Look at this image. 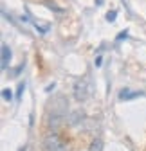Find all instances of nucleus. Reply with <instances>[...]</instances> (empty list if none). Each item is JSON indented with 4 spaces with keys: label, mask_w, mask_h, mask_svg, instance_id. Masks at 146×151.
Listing matches in <instances>:
<instances>
[{
    "label": "nucleus",
    "mask_w": 146,
    "mask_h": 151,
    "mask_svg": "<svg viewBox=\"0 0 146 151\" xmlns=\"http://www.w3.org/2000/svg\"><path fill=\"white\" fill-rule=\"evenodd\" d=\"M22 68H24V63H22L20 67H18V68H16V70H14L13 74H14V76H18V74H20V72H22Z\"/></svg>",
    "instance_id": "11"
},
{
    "label": "nucleus",
    "mask_w": 146,
    "mask_h": 151,
    "mask_svg": "<svg viewBox=\"0 0 146 151\" xmlns=\"http://www.w3.org/2000/svg\"><path fill=\"white\" fill-rule=\"evenodd\" d=\"M116 18H117V13H116V11H108V13H106V20H108V22H114Z\"/></svg>",
    "instance_id": "8"
},
{
    "label": "nucleus",
    "mask_w": 146,
    "mask_h": 151,
    "mask_svg": "<svg viewBox=\"0 0 146 151\" xmlns=\"http://www.w3.org/2000/svg\"><path fill=\"white\" fill-rule=\"evenodd\" d=\"M101 63H103V58L98 56V58H96V67H101Z\"/></svg>",
    "instance_id": "10"
},
{
    "label": "nucleus",
    "mask_w": 146,
    "mask_h": 151,
    "mask_svg": "<svg viewBox=\"0 0 146 151\" xmlns=\"http://www.w3.org/2000/svg\"><path fill=\"white\" fill-rule=\"evenodd\" d=\"M2 97H4L6 101H11V99H13V92H11L9 88H4V90H2Z\"/></svg>",
    "instance_id": "7"
},
{
    "label": "nucleus",
    "mask_w": 146,
    "mask_h": 151,
    "mask_svg": "<svg viewBox=\"0 0 146 151\" xmlns=\"http://www.w3.org/2000/svg\"><path fill=\"white\" fill-rule=\"evenodd\" d=\"M90 96V88H88V81L87 79H78L74 83V97L78 101H87Z\"/></svg>",
    "instance_id": "2"
},
{
    "label": "nucleus",
    "mask_w": 146,
    "mask_h": 151,
    "mask_svg": "<svg viewBox=\"0 0 146 151\" xmlns=\"http://www.w3.org/2000/svg\"><path fill=\"white\" fill-rule=\"evenodd\" d=\"M126 38H128V31H121L119 34H117V40L121 42V40H126Z\"/></svg>",
    "instance_id": "9"
},
{
    "label": "nucleus",
    "mask_w": 146,
    "mask_h": 151,
    "mask_svg": "<svg viewBox=\"0 0 146 151\" xmlns=\"http://www.w3.org/2000/svg\"><path fill=\"white\" fill-rule=\"evenodd\" d=\"M88 151H103V140L101 139H94L88 146Z\"/></svg>",
    "instance_id": "5"
},
{
    "label": "nucleus",
    "mask_w": 146,
    "mask_h": 151,
    "mask_svg": "<svg viewBox=\"0 0 146 151\" xmlns=\"http://www.w3.org/2000/svg\"><path fill=\"white\" fill-rule=\"evenodd\" d=\"M24 90H25V81H22V83H18V88H16V97H18V99L22 97V93H24Z\"/></svg>",
    "instance_id": "6"
},
{
    "label": "nucleus",
    "mask_w": 146,
    "mask_h": 151,
    "mask_svg": "<svg viewBox=\"0 0 146 151\" xmlns=\"http://www.w3.org/2000/svg\"><path fill=\"white\" fill-rule=\"evenodd\" d=\"M141 96H146L144 92H130V90H121L119 92V101H130V99H135V97H141Z\"/></svg>",
    "instance_id": "4"
},
{
    "label": "nucleus",
    "mask_w": 146,
    "mask_h": 151,
    "mask_svg": "<svg viewBox=\"0 0 146 151\" xmlns=\"http://www.w3.org/2000/svg\"><path fill=\"white\" fill-rule=\"evenodd\" d=\"M54 86H56L54 83H52V85H47V86H45V92H51V90H54Z\"/></svg>",
    "instance_id": "12"
},
{
    "label": "nucleus",
    "mask_w": 146,
    "mask_h": 151,
    "mask_svg": "<svg viewBox=\"0 0 146 151\" xmlns=\"http://www.w3.org/2000/svg\"><path fill=\"white\" fill-rule=\"evenodd\" d=\"M45 147L47 151H67V144L61 140L58 133H51L45 137Z\"/></svg>",
    "instance_id": "1"
},
{
    "label": "nucleus",
    "mask_w": 146,
    "mask_h": 151,
    "mask_svg": "<svg viewBox=\"0 0 146 151\" xmlns=\"http://www.w3.org/2000/svg\"><path fill=\"white\" fill-rule=\"evenodd\" d=\"M11 58H13V54H11V49L4 43L2 45V65H0V67H2V70H6L7 67H9V63H11Z\"/></svg>",
    "instance_id": "3"
}]
</instances>
